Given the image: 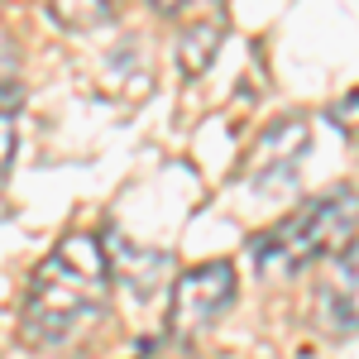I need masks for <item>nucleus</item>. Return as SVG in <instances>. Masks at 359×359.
I'll return each instance as SVG.
<instances>
[{
    "instance_id": "1a4fd4ad",
    "label": "nucleus",
    "mask_w": 359,
    "mask_h": 359,
    "mask_svg": "<svg viewBox=\"0 0 359 359\" xmlns=\"http://www.w3.org/2000/svg\"><path fill=\"white\" fill-rule=\"evenodd\" d=\"M331 120H335V125H340V130H345L350 139H359V86L350 91V96H340V101L331 106Z\"/></svg>"
},
{
    "instance_id": "6e6552de",
    "label": "nucleus",
    "mask_w": 359,
    "mask_h": 359,
    "mask_svg": "<svg viewBox=\"0 0 359 359\" xmlns=\"http://www.w3.org/2000/svg\"><path fill=\"white\" fill-rule=\"evenodd\" d=\"M115 5L120 0H48V15L62 29H96L115 20Z\"/></svg>"
},
{
    "instance_id": "f257e3e1",
    "label": "nucleus",
    "mask_w": 359,
    "mask_h": 359,
    "mask_svg": "<svg viewBox=\"0 0 359 359\" xmlns=\"http://www.w3.org/2000/svg\"><path fill=\"white\" fill-rule=\"evenodd\" d=\"M111 249L96 235H67L53 254H43V264L34 269L25 292V340L34 345H67L72 335L91 326L106 311L111 292Z\"/></svg>"
},
{
    "instance_id": "9b49d317",
    "label": "nucleus",
    "mask_w": 359,
    "mask_h": 359,
    "mask_svg": "<svg viewBox=\"0 0 359 359\" xmlns=\"http://www.w3.org/2000/svg\"><path fill=\"white\" fill-rule=\"evenodd\" d=\"M149 5H154V10H158V15H168V20H172V15H177V10H182V5H187V0H149Z\"/></svg>"
},
{
    "instance_id": "423d86ee",
    "label": "nucleus",
    "mask_w": 359,
    "mask_h": 359,
    "mask_svg": "<svg viewBox=\"0 0 359 359\" xmlns=\"http://www.w3.org/2000/svg\"><path fill=\"white\" fill-rule=\"evenodd\" d=\"M111 264H115V278L135 292L139 302H144V297H154V292L163 287V278L172 273V259H168L163 249L125 245V240H115V245H111Z\"/></svg>"
},
{
    "instance_id": "9d476101",
    "label": "nucleus",
    "mask_w": 359,
    "mask_h": 359,
    "mask_svg": "<svg viewBox=\"0 0 359 359\" xmlns=\"http://www.w3.org/2000/svg\"><path fill=\"white\" fill-rule=\"evenodd\" d=\"M0 168L5 172L15 168V115H5V125H0Z\"/></svg>"
},
{
    "instance_id": "39448f33",
    "label": "nucleus",
    "mask_w": 359,
    "mask_h": 359,
    "mask_svg": "<svg viewBox=\"0 0 359 359\" xmlns=\"http://www.w3.org/2000/svg\"><path fill=\"white\" fill-rule=\"evenodd\" d=\"M302 154H306V125L302 120H278V125H269L264 135L254 139V149L245 158V177L249 182H264L269 172L292 177V163Z\"/></svg>"
},
{
    "instance_id": "f03ea898",
    "label": "nucleus",
    "mask_w": 359,
    "mask_h": 359,
    "mask_svg": "<svg viewBox=\"0 0 359 359\" xmlns=\"http://www.w3.org/2000/svg\"><path fill=\"white\" fill-rule=\"evenodd\" d=\"M355 235H359V192L331 187L254 240V269L264 278H292L297 269L326 259V254H345L355 245Z\"/></svg>"
},
{
    "instance_id": "20e7f679",
    "label": "nucleus",
    "mask_w": 359,
    "mask_h": 359,
    "mask_svg": "<svg viewBox=\"0 0 359 359\" xmlns=\"http://www.w3.org/2000/svg\"><path fill=\"white\" fill-rule=\"evenodd\" d=\"M321 326L331 335H359V240L335 254L331 278L321 287Z\"/></svg>"
},
{
    "instance_id": "7ed1b4c3",
    "label": "nucleus",
    "mask_w": 359,
    "mask_h": 359,
    "mask_svg": "<svg viewBox=\"0 0 359 359\" xmlns=\"http://www.w3.org/2000/svg\"><path fill=\"white\" fill-rule=\"evenodd\" d=\"M235 302V264L206 259L172 283V302H168V335L192 345L196 335H206L225 316V306Z\"/></svg>"
},
{
    "instance_id": "0eeeda50",
    "label": "nucleus",
    "mask_w": 359,
    "mask_h": 359,
    "mask_svg": "<svg viewBox=\"0 0 359 359\" xmlns=\"http://www.w3.org/2000/svg\"><path fill=\"white\" fill-rule=\"evenodd\" d=\"M221 39H225V20H221V15H216V20L192 25L182 39H177V67H182L187 77H201V72L211 67L216 48H221Z\"/></svg>"
}]
</instances>
